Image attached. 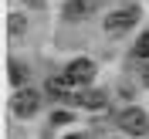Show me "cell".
Returning a JSON list of instances; mask_svg holds the SVG:
<instances>
[{"label": "cell", "mask_w": 149, "mask_h": 139, "mask_svg": "<svg viewBox=\"0 0 149 139\" xmlns=\"http://www.w3.org/2000/svg\"><path fill=\"white\" fill-rule=\"evenodd\" d=\"M136 20H139V10L136 7H122V10H115V14L105 17V31H109V34H125Z\"/></svg>", "instance_id": "obj_1"}, {"label": "cell", "mask_w": 149, "mask_h": 139, "mask_svg": "<svg viewBox=\"0 0 149 139\" xmlns=\"http://www.w3.org/2000/svg\"><path fill=\"white\" fill-rule=\"evenodd\" d=\"M65 75L78 85V88H85V85H92V78H95V65L88 61V58H74L71 65L65 68Z\"/></svg>", "instance_id": "obj_2"}, {"label": "cell", "mask_w": 149, "mask_h": 139, "mask_svg": "<svg viewBox=\"0 0 149 139\" xmlns=\"http://www.w3.org/2000/svg\"><path fill=\"white\" fill-rule=\"evenodd\" d=\"M119 126H122L125 132H136V136H146V132H149V115H146L142 109H125V112L119 115Z\"/></svg>", "instance_id": "obj_3"}, {"label": "cell", "mask_w": 149, "mask_h": 139, "mask_svg": "<svg viewBox=\"0 0 149 139\" xmlns=\"http://www.w3.org/2000/svg\"><path fill=\"white\" fill-rule=\"evenodd\" d=\"M37 105H41V95L37 92H17L14 95V112H17V115H34L37 112Z\"/></svg>", "instance_id": "obj_4"}, {"label": "cell", "mask_w": 149, "mask_h": 139, "mask_svg": "<svg viewBox=\"0 0 149 139\" xmlns=\"http://www.w3.org/2000/svg\"><path fill=\"white\" fill-rule=\"evenodd\" d=\"M71 88H78V85H74L68 75H54V78H47V92L58 95V98H68V95H71Z\"/></svg>", "instance_id": "obj_5"}, {"label": "cell", "mask_w": 149, "mask_h": 139, "mask_svg": "<svg viewBox=\"0 0 149 139\" xmlns=\"http://www.w3.org/2000/svg\"><path fill=\"white\" fill-rule=\"evenodd\" d=\"M95 10V0H68L65 3V17H88V14H92Z\"/></svg>", "instance_id": "obj_6"}, {"label": "cell", "mask_w": 149, "mask_h": 139, "mask_svg": "<svg viewBox=\"0 0 149 139\" xmlns=\"http://www.w3.org/2000/svg\"><path fill=\"white\" fill-rule=\"evenodd\" d=\"M74 102H81L85 109H102V105H105V95L102 92H81Z\"/></svg>", "instance_id": "obj_7"}, {"label": "cell", "mask_w": 149, "mask_h": 139, "mask_svg": "<svg viewBox=\"0 0 149 139\" xmlns=\"http://www.w3.org/2000/svg\"><path fill=\"white\" fill-rule=\"evenodd\" d=\"M136 58H149V31L136 41Z\"/></svg>", "instance_id": "obj_8"}, {"label": "cell", "mask_w": 149, "mask_h": 139, "mask_svg": "<svg viewBox=\"0 0 149 139\" xmlns=\"http://www.w3.org/2000/svg\"><path fill=\"white\" fill-rule=\"evenodd\" d=\"M10 82H14V85H20V82H24V68H20L17 61H10Z\"/></svg>", "instance_id": "obj_9"}, {"label": "cell", "mask_w": 149, "mask_h": 139, "mask_svg": "<svg viewBox=\"0 0 149 139\" xmlns=\"http://www.w3.org/2000/svg\"><path fill=\"white\" fill-rule=\"evenodd\" d=\"M24 31V24H20V17L17 14H10V34H20Z\"/></svg>", "instance_id": "obj_10"}, {"label": "cell", "mask_w": 149, "mask_h": 139, "mask_svg": "<svg viewBox=\"0 0 149 139\" xmlns=\"http://www.w3.org/2000/svg\"><path fill=\"white\" fill-rule=\"evenodd\" d=\"M142 82H146V85H149V68H146V75H142Z\"/></svg>", "instance_id": "obj_11"}, {"label": "cell", "mask_w": 149, "mask_h": 139, "mask_svg": "<svg viewBox=\"0 0 149 139\" xmlns=\"http://www.w3.org/2000/svg\"><path fill=\"white\" fill-rule=\"evenodd\" d=\"M31 3H34V7H41V3H44V0H31Z\"/></svg>", "instance_id": "obj_12"}, {"label": "cell", "mask_w": 149, "mask_h": 139, "mask_svg": "<svg viewBox=\"0 0 149 139\" xmlns=\"http://www.w3.org/2000/svg\"><path fill=\"white\" fill-rule=\"evenodd\" d=\"M68 139H81V136H68Z\"/></svg>", "instance_id": "obj_13"}]
</instances>
